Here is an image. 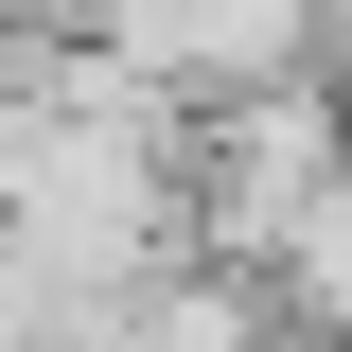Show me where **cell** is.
Masks as SVG:
<instances>
[{"label":"cell","mask_w":352,"mask_h":352,"mask_svg":"<svg viewBox=\"0 0 352 352\" xmlns=\"http://www.w3.org/2000/svg\"><path fill=\"white\" fill-rule=\"evenodd\" d=\"M106 36H124V71L264 88V71H282V36H300V0H106Z\"/></svg>","instance_id":"6da1fadb"},{"label":"cell","mask_w":352,"mask_h":352,"mask_svg":"<svg viewBox=\"0 0 352 352\" xmlns=\"http://www.w3.org/2000/svg\"><path fill=\"white\" fill-rule=\"evenodd\" d=\"M282 282H300V300H317V317H335V335H352V159L317 176L300 212H282Z\"/></svg>","instance_id":"7a4b0ae2"}]
</instances>
